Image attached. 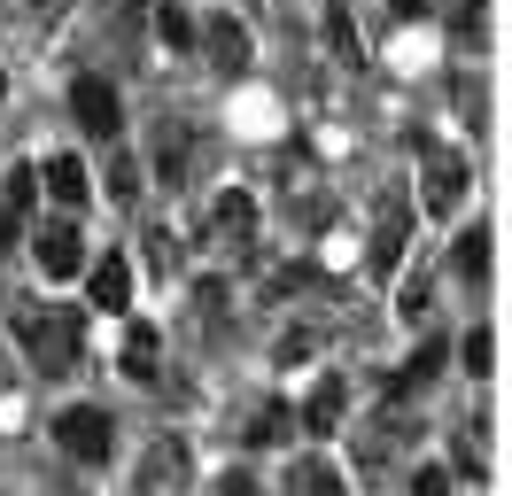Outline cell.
Listing matches in <instances>:
<instances>
[{
  "label": "cell",
  "instance_id": "7a4b0ae2",
  "mask_svg": "<svg viewBox=\"0 0 512 496\" xmlns=\"http://www.w3.org/2000/svg\"><path fill=\"white\" fill-rule=\"evenodd\" d=\"M47 434H55V450L78 458V465H109V450H117V419H109L101 403H63Z\"/></svg>",
  "mask_w": 512,
  "mask_h": 496
},
{
  "label": "cell",
  "instance_id": "d6986e66",
  "mask_svg": "<svg viewBox=\"0 0 512 496\" xmlns=\"http://www.w3.org/2000/svg\"><path fill=\"white\" fill-rule=\"evenodd\" d=\"M458 365H466V380H489V365H497V334L474 326V334L458 341Z\"/></svg>",
  "mask_w": 512,
  "mask_h": 496
},
{
  "label": "cell",
  "instance_id": "44dd1931",
  "mask_svg": "<svg viewBox=\"0 0 512 496\" xmlns=\"http://www.w3.org/2000/svg\"><path fill=\"white\" fill-rule=\"evenodd\" d=\"M140 179H148V171H140V155H109V194H117V202H140Z\"/></svg>",
  "mask_w": 512,
  "mask_h": 496
},
{
  "label": "cell",
  "instance_id": "6da1fadb",
  "mask_svg": "<svg viewBox=\"0 0 512 496\" xmlns=\"http://www.w3.org/2000/svg\"><path fill=\"white\" fill-rule=\"evenodd\" d=\"M16 341L24 357L39 365V380H63L86 349V310H63V303H24L16 310Z\"/></svg>",
  "mask_w": 512,
  "mask_h": 496
},
{
  "label": "cell",
  "instance_id": "e0dca14e",
  "mask_svg": "<svg viewBox=\"0 0 512 496\" xmlns=\"http://www.w3.org/2000/svg\"><path fill=\"white\" fill-rule=\"evenodd\" d=\"M295 442V403H264L249 419V450H288Z\"/></svg>",
  "mask_w": 512,
  "mask_h": 496
},
{
  "label": "cell",
  "instance_id": "30bf717a",
  "mask_svg": "<svg viewBox=\"0 0 512 496\" xmlns=\"http://www.w3.org/2000/svg\"><path fill=\"white\" fill-rule=\"evenodd\" d=\"M86 163H78V155H47V163H39V194H55V202H63L70 217L86 210Z\"/></svg>",
  "mask_w": 512,
  "mask_h": 496
},
{
  "label": "cell",
  "instance_id": "ac0fdd59",
  "mask_svg": "<svg viewBox=\"0 0 512 496\" xmlns=\"http://www.w3.org/2000/svg\"><path fill=\"white\" fill-rule=\"evenodd\" d=\"M148 24H156L163 47H194V16L179 8V0H156V16H148Z\"/></svg>",
  "mask_w": 512,
  "mask_h": 496
},
{
  "label": "cell",
  "instance_id": "d6a6232c",
  "mask_svg": "<svg viewBox=\"0 0 512 496\" xmlns=\"http://www.w3.org/2000/svg\"><path fill=\"white\" fill-rule=\"evenodd\" d=\"M0 93H8V78H0Z\"/></svg>",
  "mask_w": 512,
  "mask_h": 496
},
{
  "label": "cell",
  "instance_id": "9c48e42d",
  "mask_svg": "<svg viewBox=\"0 0 512 496\" xmlns=\"http://www.w3.org/2000/svg\"><path fill=\"white\" fill-rule=\"evenodd\" d=\"M187 171H194V132L179 117H163L156 124V179L163 186H187Z\"/></svg>",
  "mask_w": 512,
  "mask_h": 496
},
{
  "label": "cell",
  "instance_id": "f546056e",
  "mask_svg": "<svg viewBox=\"0 0 512 496\" xmlns=\"http://www.w3.org/2000/svg\"><path fill=\"white\" fill-rule=\"evenodd\" d=\"M24 8H32V16H39V24H55V16H63V8H70V0H24Z\"/></svg>",
  "mask_w": 512,
  "mask_h": 496
},
{
  "label": "cell",
  "instance_id": "4fadbf2b",
  "mask_svg": "<svg viewBox=\"0 0 512 496\" xmlns=\"http://www.w3.org/2000/svg\"><path fill=\"white\" fill-rule=\"evenodd\" d=\"M86 303L94 310H132V264L125 256H101L94 272H86Z\"/></svg>",
  "mask_w": 512,
  "mask_h": 496
},
{
  "label": "cell",
  "instance_id": "52a82bcc",
  "mask_svg": "<svg viewBox=\"0 0 512 496\" xmlns=\"http://www.w3.org/2000/svg\"><path fill=\"white\" fill-rule=\"evenodd\" d=\"M32 264L47 279H78V264H86V233H78V217H47L32 233Z\"/></svg>",
  "mask_w": 512,
  "mask_h": 496
},
{
  "label": "cell",
  "instance_id": "9a60e30c",
  "mask_svg": "<svg viewBox=\"0 0 512 496\" xmlns=\"http://www.w3.org/2000/svg\"><path fill=\"white\" fill-rule=\"evenodd\" d=\"M404 442H412V419H404V411H373V419H365V434H357V450H365L373 465L396 458Z\"/></svg>",
  "mask_w": 512,
  "mask_h": 496
},
{
  "label": "cell",
  "instance_id": "cb8c5ba5",
  "mask_svg": "<svg viewBox=\"0 0 512 496\" xmlns=\"http://www.w3.org/2000/svg\"><path fill=\"white\" fill-rule=\"evenodd\" d=\"M303 496H350V481L334 465H303Z\"/></svg>",
  "mask_w": 512,
  "mask_h": 496
},
{
  "label": "cell",
  "instance_id": "f1b7e54d",
  "mask_svg": "<svg viewBox=\"0 0 512 496\" xmlns=\"http://www.w3.org/2000/svg\"><path fill=\"white\" fill-rule=\"evenodd\" d=\"M218 496H256V481H249V473H225V481H218Z\"/></svg>",
  "mask_w": 512,
  "mask_h": 496
},
{
  "label": "cell",
  "instance_id": "d4e9b609",
  "mask_svg": "<svg viewBox=\"0 0 512 496\" xmlns=\"http://www.w3.org/2000/svg\"><path fill=\"white\" fill-rule=\"evenodd\" d=\"M326 39H334V55H342V62H357V31H350L342 8H326Z\"/></svg>",
  "mask_w": 512,
  "mask_h": 496
},
{
  "label": "cell",
  "instance_id": "83f0119b",
  "mask_svg": "<svg viewBox=\"0 0 512 496\" xmlns=\"http://www.w3.org/2000/svg\"><path fill=\"white\" fill-rule=\"evenodd\" d=\"M16 233H24V217H16V210H8V202H0V256L16 248Z\"/></svg>",
  "mask_w": 512,
  "mask_h": 496
},
{
  "label": "cell",
  "instance_id": "7c38bea8",
  "mask_svg": "<svg viewBox=\"0 0 512 496\" xmlns=\"http://www.w3.org/2000/svg\"><path fill=\"white\" fill-rule=\"evenodd\" d=\"M404 241H412V210H388L381 225H373V248H365V272L388 279L396 264H404Z\"/></svg>",
  "mask_w": 512,
  "mask_h": 496
},
{
  "label": "cell",
  "instance_id": "5b68a950",
  "mask_svg": "<svg viewBox=\"0 0 512 496\" xmlns=\"http://www.w3.org/2000/svg\"><path fill=\"white\" fill-rule=\"evenodd\" d=\"M466 186H474L466 155H450V148H427V163H419V210H427V217H450L458 202H466Z\"/></svg>",
  "mask_w": 512,
  "mask_h": 496
},
{
  "label": "cell",
  "instance_id": "277c9868",
  "mask_svg": "<svg viewBox=\"0 0 512 496\" xmlns=\"http://www.w3.org/2000/svg\"><path fill=\"white\" fill-rule=\"evenodd\" d=\"M187 473H194L187 442H179V434H156V442L140 450V465H132V496H187Z\"/></svg>",
  "mask_w": 512,
  "mask_h": 496
},
{
  "label": "cell",
  "instance_id": "2e32d148",
  "mask_svg": "<svg viewBox=\"0 0 512 496\" xmlns=\"http://www.w3.org/2000/svg\"><path fill=\"white\" fill-rule=\"evenodd\" d=\"M117 365H125V380H156V365H163L156 326H125V349H117Z\"/></svg>",
  "mask_w": 512,
  "mask_h": 496
},
{
  "label": "cell",
  "instance_id": "4dcf8cb0",
  "mask_svg": "<svg viewBox=\"0 0 512 496\" xmlns=\"http://www.w3.org/2000/svg\"><path fill=\"white\" fill-rule=\"evenodd\" d=\"M388 8H396V16H419V8H427V0H388Z\"/></svg>",
  "mask_w": 512,
  "mask_h": 496
},
{
  "label": "cell",
  "instance_id": "4316f807",
  "mask_svg": "<svg viewBox=\"0 0 512 496\" xmlns=\"http://www.w3.org/2000/svg\"><path fill=\"white\" fill-rule=\"evenodd\" d=\"M148 272H171V233H148Z\"/></svg>",
  "mask_w": 512,
  "mask_h": 496
},
{
  "label": "cell",
  "instance_id": "ffe728a7",
  "mask_svg": "<svg viewBox=\"0 0 512 496\" xmlns=\"http://www.w3.org/2000/svg\"><path fill=\"white\" fill-rule=\"evenodd\" d=\"M458 279H466V287L489 279V233H458Z\"/></svg>",
  "mask_w": 512,
  "mask_h": 496
},
{
  "label": "cell",
  "instance_id": "1f68e13d",
  "mask_svg": "<svg viewBox=\"0 0 512 496\" xmlns=\"http://www.w3.org/2000/svg\"><path fill=\"white\" fill-rule=\"evenodd\" d=\"M8 380H16V372H8V357H0V388H8Z\"/></svg>",
  "mask_w": 512,
  "mask_h": 496
},
{
  "label": "cell",
  "instance_id": "603a6c76",
  "mask_svg": "<svg viewBox=\"0 0 512 496\" xmlns=\"http://www.w3.org/2000/svg\"><path fill=\"white\" fill-rule=\"evenodd\" d=\"M412 496H458V473H450V465H419V473H412Z\"/></svg>",
  "mask_w": 512,
  "mask_h": 496
},
{
  "label": "cell",
  "instance_id": "ba28073f",
  "mask_svg": "<svg viewBox=\"0 0 512 496\" xmlns=\"http://www.w3.org/2000/svg\"><path fill=\"white\" fill-rule=\"evenodd\" d=\"M70 117H78V132H94V140H117L125 101H117L109 78H70Z\"/></svg>",
  "mask_w": 512,
  "mask_h": 496
},
{
  "label": "cell",
  "instance_id": "5bb4252c",
  "mask_svg": "<svg viewBox=\"0 0 512 496\" xmlns=\"http://www.w3.org/2000/svg\"><path fill=\"white\" fill-rule=\"evenodd\" d=\"M443 365H450V341H427L419 357H404V365L388 372V396H396V403H412V396H419V388H427V380H435Z\"/></svg>",
  "mask_w": 512,
  "mask_h": 496
},
{
  "label": "cell",
  "instance_id": "8fae6325",
  "mask_svg": "<svg viewBox=\"0 0 512 496\" xmlns=\"http://www.w3.org/2000/svg\"><path fill=\"white\" fill-rule=\"evenodd\" d=\"M194 39H202V47H210V62H218L225 78H241V70H249V31L233 24V16H210V24L194 31Z\"/></svg>",
  "mask_w": 512,
  "mask_h": 496
},
{
  "label": "cell",
  "instance_id": "8992f818",
  "mask_svg": "<svg viewBox=\"0 0 512 496\" xmlns=\"http://www.w3.org/2000/svg\"><path fill=\"white\" fill-rule=\"evenodd\" d=\"M342 419H350V380H342V372H319V380H311V396L295 403V434H342Z\"/></svg>",
  "mask_w": 512,
  "mask_h": 496
},
{
  "label": "cell",
  "instance_id": "484cf974",
  "mask_svg": "<svg viewBox=\"0 0 512 496\" xmlns=\"http://www.w3.org/2000/svg\"><path fill=\"white\" fill-rule=\"evenodd\" d=\"M481 16H489L481 0H458V39H481Z\"/></svg>",
  "mask_w": 512,
  "mask_h": 496
},
{
  "label": "cell",
  "instance_id": "7402d4cb",
  "mask_svg": "<svg viewBox=\"0 0 512 496\" xmlns=\"http://www.w3.org/2000/svg\"><path fill=\"white\" fill-rule=\"evenodd\" d=\"M0 202H8V210L24 217V210L39 202V171H24V163H16V171H8V194H0Z\"/></svg>",
  "mask_w": 512,
  "mask_h": 496
},
{
  "label": "cell",
  "instance_id": "3957f363",
  "mask_svg": "<svg viewBox=\"0 0 512 496\" xmlns=\"http://www.w3.org/2000/svg\"><path fill=\"white\" fill-rule=\"evenodd\" d=\"M202 248H218V256H249V248H256V194H249V186H225L218 202H210Z\"/></svg>",
  "mask_w": 512,
  "mask_h": 496
}]
</instances>
